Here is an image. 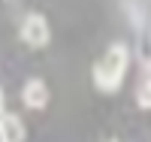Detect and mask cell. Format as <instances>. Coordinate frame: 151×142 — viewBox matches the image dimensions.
<instances>
[{"mask_svg": "<svg viewBox=\"0 0 151 142\" xmlns=\"http://www.w3.org/2000/svg\"><path fill=\"white\" fill-rule=\"evenodd\" d=\"M136 103H139L142 109H151V82H142L139 91H136Z\"/></svg>", "mask_w": 151, "mask_h": 142, "instance_id": "5b68a950", "label": "cell"}, {"mask_svg": "<svg viewBox=\"0 0 151 142\" xmlns=\"http://www.w3.org/2000/svg\"><path fill=\"white\" fill-rule=\"evenodd\" d=\"M21 40L27 43L30 48H42L48 45V40H52V30H48V21L42 15H27L21 21Z\"/></svg>", "mask_w": 151, "mask_h": 142, "instance_id": "7a4b0ae2", "label": "cell"}, {"mask_svg": "<svg viewBox=\"0 0 151 142\" xmlns=\"http://www.w3.org/2000/svg\"><path fill=\"white\" fill-rule=\"evenodd\" d=\"M0 142H6V139H3V130H0Z\"/></svg>", "mask_w": 151, "mask_h": 142, "instance_id": "ba28073f", "label": "cell"}, {"mask_svg": "<svg viewBox=\"0 0 151 142\" xmlns=\"http://www.w3.org/2000/svg\"><path fill=\"white\" fill-rule=\"evenodd\" d=\"M21 100L27 109H45L48 106V85L42 79H30L21 88Z\"/></svg>", "mask_w": 151, "mask_h": 142, "instance_id": "3957f363", "label": "cell"}, {"mask_svg": "<svg viewBox=\"0 0 151 142\" xmlns=\"http://www.w3.org/2000/svg\"><path fill=\"white\" fill-rule=\"evenodd\" d=\"M0 130H3V139L6 142H24V124L18 115H0Z\"/></svg>", "mask_w": 151, "mask_h": 142, "instance_id": "277c9868", "label": "cell"}, {"mask_svg": "<svg viewBox=\"0 0 151 142\" xmlns=\"http://www.w3.org/2000/svg\"><path fill=\"white\" fill-rule=\"evenodd\" d=\"M0 115H3V91H0Z\"/></svg>", "mask_w": 151, "mask_h": 142, "instance_id": "52a82bcc", "label": "cell"}, {"mask_svg": "<svg viewBox=\"0 0 151 142\" xmlns=\"http://www.w3.org/2000/svg\"><path fill=\"white\" fill-rule=\"evenodd\" d=\"M127 61H130L127 45H121V43L109 45V48H106V55H103V61L94 67V85H97L103 94L118 91V85H121V79H124V73H127Z\"/></svg>", "mask_w": 151, "mask_h": 142, "instance_id": "6da1fadb", "label": "cell"}, {"mask_svg": "<svg viewBox=\"0 0 151 142\" xmlns=\"http://www.w3.org/2000/svg\"><path fill=\"white\" fill-rule=\"evenodd\" d=\"M142 82H151V61L145 63V70H142Z\"/></svg>", "mask_w": 151, "mask_h": 142, "instance_id": "8992f818", "label": "cell"}]
</instances>
